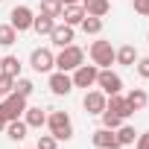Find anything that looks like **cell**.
Masks as SVG:
<instances>
[{
    "mask_svg": "<svg viewBox=\"0 0 149 149\" xmlns=\"http://www.w3.org/2000/svg\"><path fill=\"white\" fill-rule=\"evenodd\" d=\"M29 67H32L35 73H50V70L56 67V53H53L50 47H35L32 56H29Z\"/></svg>",
    "mask_w": 149,
    "mask_h": 149,
    "instance_id": "obj_6",
    "label": "cell"
},
{
    "mask_svg": "<svg viewBox=\"0 0 149 149\" xmlns=\"http://www.w3.org/2000/svg\"><path fill=\"white\" fill-rule=\"evenodd\" d=\"M12 91H15V94H21V97H29V94L35 91V85H32V79H24V76H18Z\"/></svg>",
    "mask_w": 149,
    "mask_h": 149,
    "instance_id": "obj_26",
    "label": "cell"
},
{
    "mask_svg": "<svg viewBox=\"0 0 149 149\" xmlns=\"http://www.w3.org/2000/svg\"><path fill=\"white\" fill-rule=\"evenodd\" d=\"M114 134H117V143H120V146H132V143L137 140V132H134L132 126H126V123H120V126L114 129Z\"/></svg>",
    "mask_w": 149,
    "mask_h": 149,
    "instance_id": "obj_22",
    "label": "cell"
},
{
    "mask_svg": "<svg viewBox=\"0 0 149 149\" xmlns=\"http://www.w3.org/2000/svg\"><path fill=\"white\" fill-rule=\"evenodd\" d=\"M0 3H3V0H0Z\"/></svg>",
    "mask_w": 149,
    "mask_h": 149,
    "instance_id": "obj_35",
    "label": "cell"
},
{
    "mask_svg": "<svg viewBox=\"0 0 149 149\" xmlns=\"http://www.w3.org/2000/svg\"><path fill=\"white\" fill-rule=\"evenodd\" d=\"M70 3H82V0H61V6H70Z\"/></svg>",
    "mask_w": 149,
    "mask_h": 149,
    "instance_id": "obj_33",
    "label": "cell"
},
{
    "mask_svg": "<svg viewBox=\"0 0 149 149\" xmlns=\"http://www.w3.org/2000/svg\"><path fill=\"white\" fill-rule=\"evenodd\" d=\"M21 58L18 56H3L0 58V73H6V76H12V79H18L21 76Z\"/></svg>",
    "mask_w": 149,
    "mask_h": 149,
    "instance_id": "obj_18",
    "label": "cell"
},
{
    "mask_svg": "<svg viewBox=\"0 0 149 149\" xmlns=\"http://www.w3.org/2000/svg\"><path fill=\"white\" fill-rule=\"evenodd\" d=\"M79 26H82V32H85V35H100V32H102V18H94V15H85Z\"/></svg>",
    "mask_w": 149,
    "mask_h": 149,
    "instance_id": "obj_23",
    "label": "cell"
},
{
    "mask_svg": "<svg viewBox=\"0 0 149 149\" xmlns=\"http://www.w3.org/2000/svg\"><path fill=\"white\" fill-rule=\"evenodd\" d=\"M126 102H129L134 111H143V108L149 105V94H146L143 88H132V91L126 94Z\"/></svg>",
    "mask_w": 149,
    "mask_h": 149,
    "instance_id": "obj_19",
    "label": "cell"
},
{
    "mask_svg": "<svg viewBox=\"0 0 149 149\" xmlns=\"http://www.w3.org/2000/svg\"><path fill=\"white\" fill-rule=\"evenodd\" d=\"M82 18H85L82 3H70V6H64V9H61V21H64V24H70V26H79V24H82Z\"/></svg>",
    "mask_w": 149,
    "mask_h": 149,
    "instance_id": "obj_17",
    "label": "cell"
},
{
    "mask_svg": "<svg viewBox=\"0 0 149 149\" xmlns=\"http://www.w3.org/2000/svg\"><path fill=\"white\" fill-rule=\"evenodd\" d=\"M24 111H26V97H21V94H15V91L0 100V117H3L6 123L24 117Z\"/></svg>",
    "mask_w": 149,
    "mask_h": 149,
    "instance_id": "obj_3",
    "label": "cell"
},
{
    "mask_svg": "<svg viewBox=\"0 0 149 149\" xmlns=\"http://www.w3.org/2000/svg\"><path fill=\"white\" fill-rule=\"evenodd\" d=\"M24 123L29 126V129H41V126H47V114H44V108L41 105H26V111H24Z\"/></svg>",
    "mask_w": 149,
    "mask_h": 149,
    "instance_id": "obj_15",
    "label": "cell"
},
{
    "mask_svg": "<svg viewBox=\"0 0 149 149\" xmlns=\"http://www.w3.org/2000/svg\"><path fill=\"white\" fill-rule=\"evenodd\" d=\"M82 9H85V15L105 18L111 12V0H82Z\"/></svg>",
    "mask_w": 149,
    "mask_h": 149,
    "instance_id": "obj_16",
    "label": "cell"
},
{
    "mask_svg": "<svg viewBox=\"0 0 149 149\" xmlns=\"http://www.w3.org/2000/svg\"><path fill=\"white\" fill-rule=\"evenodd\" d=\"M134 70H137V76H140V79H149V56L137 58V61H134Z\"/></svg>",
    "mask_w": 149,
    "mask_h": 149,
    "instance_id": "obj_29",
    "label": "cell"
},
{
    "mask_svg": "<svg viewBox=\"0 0 149 149\" xmlns=\"http://www.w3.org/2000/svg\"><path fill=\"white\" fill-rule=\"evenodd\" d=\"M47 38H50V44H53V47H58V50H61V47L73 44V38H76V29H73L70 24H64V21H61V24L56 21V26H53V32H50Z\"/></svg>",
    "mask_w": 149,
    "mask_h": 149,
    "instance_id": "obj_9",
    "label": "cell"
},
{
    "mask_svg": "<svg viewBox=\"0 0 149 149\" xmlns=\"http://www.w3.org/2000/svg\"><path fill=\"white\" fill-rule=\"evenodd\" d=\"M88 56H91V61L97 67H111L114 64V47H111V41H94L88 47Z\"/></svg>",
    "mask_w": 149,
    "mask_h": 149,
    "instance_id": "obj_5",
    "label": "cell"
},
{
    "mask_svg": "<svg viewBox=\"0 0 149 149\" xmlns=\"http://www.w3.org/2000/svg\"><path fill=\"white\" fill-rule=\"evenodd\" d=\"M18 41V29L12 24H0V47H12Z\"/></svg>",
    "mask_w": 149,
    "mask_h": 149,
    "instance_id": "obj_24",
    "label": "cell"
},
{
    "mask_svg": "<svg viewBox=\"0 0 149 149\" xmlns=\"http://www.w3.org/2000/svg\"><path fill=\"white\" fill-rule=\"evenodd\" d=\"M47 129L56 140H70L73 137V120L67 111H50L47 114Z\"/></svg>",
    "mask_w": 149,
    "mask_h": 149,
    "instance_id": "obj_2",
    "label": "cell"
},
{
    "mask_svg": "<svg viewBox=\"0 0 149 149\" xmlns=\"http://www.w3.org/2000/svg\"><path fill=\"white\" fill-rule=\"evenodd\" d=\"M61 0H41V15H50V18H61Z\"/></svg>",
    "mask_w": 149,
    "mask_h": 149,
    "instance_id": "obj_25",
    "label": "cell"
},
{
    "mask_svg": "<svg viewBox=\"0 0 149 149\" xmlns=\"http://www.w3.org/2000/svg\"><path fill=\"white\" fill-rule=\"evenodd\" d=\"M97 88H100L105 97L120 94V91H123V79H120V73H114L111 67H100V73H97Z\"/></svg>",
    "mask_w": 149,
    "mask_h": 149,
    "instance_id": "obj_4",
    "label": "cell"
},
{
    "mask_svg": "<svg viewBox=\"0 0 149 149\" xmlns=\"http://www.w3.org/2000/svg\"><path fill=\"white\" fill-rule=\"evenodd\" d=\"M97 73H100V67L97 64H79L76 70L70 73V79H73V88H94L97 85Z\"/></svg>",
    "mask_w": 149,
    "mask_h": 149,
    "instance_id": "obj_7",
    "label": "cell"
},
{
    "mask_svg": "<svg viewBox=\"0 0 149 149\" xmlns=\"http://www.w3.org/2000/svg\"><path fill=\"white\" fill-rule=\"evenodd\" d=\"M91 143L97 146V149H120V143H117V134H114V129H97L94 134H91Z\"/></svg>",
    "mask_w": 149,
    "mask_h": 149,
    "instance_id": "obj_12",
    "label": "cell"
},
{
    "mask_svg": "<svg viewBox=\"0 0 149 149\" xmlns=\"http://www.w3.org/2000/svg\"><path fill=\"white\" fill-rule=\"evenodd\" d=\"M26 132H29V126L24 123V117H18V120H9V123H6V137H9V140H24V137H26Z\"/></svg>",
    "mask_w": 149,
    "mask_h": 149,
    "instance_id": "obj_20",
    "label": "cell"
},
{
    "mask_svg": "<svg viewBox=\"0 0 149 149\" xmlns=\"http://www.w3.org/2000/svg\"><path fill=\"white\" fill-rule=\"evenodd\" d=\"M47 85H50V91L56 97H67L73 91V79H70V73H64V70H50Z\"/></svg>",
    "mask_w": 149,
    "mask_h": 149,
    "instance_id": "obj_8",
    "label": "cell"
},
{
    "mask_svg": "<svg viewBox=\"0 0 149 149\" xmlns=\"http://www.w3.org/2000/svg\"><path fill=\"white\" fill-rule=\"evenodd\" d=\"M100 117H102V126H105V129H117V126L123 123V120H120V117H117L114 111H108V108H105V111H102Z\"/></svg>",
    "mask_w": 149,
    "mask_h": 149,
    "instance_id": "obj_27",
    "label": "cell"
},
{
    "mask_svg": "<svg viewBox=\"0 0 149 149\" xmlns=\"http://www.w3.org/2000/svg\"><path fill=\"white\" fill-rule=\"evenodd\" d=\"M79 64H85V50L76 47V44H67L56 53V70H64V73H73Z\"/></svg>",
    "mask_w": 149,
    "mask_h": 149,
    "instance_id": "obj_1",
    "label": "cell"
},
{
    "mask_svg": "<svg viewBox=\"0 0 149 149\" xmlns=\"http://www.w3.org/2000/svg\"><path fill=\"white\" fill-rule=\"evenodd\" d=\"M132 6H134V12H137V15L149 18V0H132Z\"/></svg>",
    "mask_w": 149,
    "mask_h": 149,
    "instance_id": "obj_31",
    "label": "cell"
},
{
    "mask_svg": "<svg viewBox=\"0 0 149 149\" xmlns=\"http://www.w3.org/2000/svg\"><path fill=\"white\" fill-rule=\"evenodd\" d=\"M0 58H3V56H0Z\"/></svg>",
    "mask_w": 149,
    "mask_h": 149,
    "instance_id": "obj_36",
    "label": "cell"
},
{
    "mask_svg": "<svg viewBox=\"0 0 149 149\" xmlns=\"http://www.w3.org/2000/svg\"><path fill=\"white\" fill-rule=\"evenodd\" d=\"M35 149H58V140H56L53 134H38V143H35Z\"/></svg>",
    "mask_w": 149,
    "mask_h": 149,
    "instance_id": "obj_28",
    "label": "cell"
},
{
    "mask_svg": "<svg viewBox=\"0 0 149 149\" xmlns=\"http://www.w3.org/2000/svg\"><path fill=\"white\" fill-rule=\"evenodd\" d=\"M105 108H108V111H114L120 120H126V117H132V114H134V108L126 102V97H123V94H111V97L105 100Z\"/></svg>",
    "mask_w": 149,
    "mask_h": 149,
    "instance_id": "obj_13",
    "label": "cell"
},
{
    "mask_svg": "<svg viewBox=\"0 0 149 149\" xmlns=\"http://www.w3.org/2000/svg\"><path fill=\"white\" fill-rule=\"evenodd\" d=\"M32 18H35V12L29 9V6H15L12 12H9V24L18 29V32H26V29H32Z\"/></svg>",
    "mask_w": 149,
    "mask_h": 149,
    "instance_id": "obj_10",
    "label": "cell"
},
{
    "mask_svg": "<svg viewBox=\"0 0 149 149\" xmlns=\"http://www.w3.org/2000/svg\"><path fill=\"white\" fill-rule=\"evenodd\" d=\"M12 88H15V79H12V76H6V73H0V97L12 94Z\"/></svg>",
    "mask_w": 149,
    "mask_h": 149,
    "instance_id": "obj_30",
    "label": "cell"
},
{
    "mask_svg": "<svg viewBox=\"0 0 149 149\" xmlns=\"http://www.w3.org/2000/svg\"><path fill=\"white\" fill-rule=\"evenodd\" d=\"M53 26H56V18H50V15H41V12H38V15L32 18V29H35L38 35H50Z\"/></svg>",
    "mask_w": 149,
    "mask_h": 149,
    "instance_id": "obj_21",
    "label": "cell"
},
{
    "mask_svg": "<svg viewBox=\"0 0 149 149\" xmlns=\"http://www.w3.org/2000/svg\"><path fill=\"white\" fill-rule=\"evenodd\" d=\"M134 149H149V132L137 134V140H134Z\"/></svg>",
    "mask_w": 149,
    "mask_h": 149,
    "instance_id": "obj_32",
    "label": "cell"
},
{
    "mask_svg": "<svg viewBox=\"0 0 149 149\" xmlns=\"http://www.w3.org/2000/svg\"><path fill=\"white\" fill-rule=\"evenodd\" d=\"M140 56H137V50L132 47V44H123V47H117L114 50V64H123V67H134V61H137Z\"/></svg>",
    "mask_w": 149,
    "mask_h": 149,
    "instance_id": "obj_14",
    "label": "cell"
},
{
    "mask_svg": "<svg viewBox=\"0 0 149 149\" xmlns=\"http://www.w3.org/2000/svg\"><path fill=\"white\" fill-rule=\"evenodd\" d=\"M105 94L97 88V91H85V97H82V108L88 111V114H102L105 111Z\"/></svg>",
    "mask_w": 149,
    "mask_h": 149,
    "instance_id": "obj_11",
    "label": "cell"
},
{
    "mask_svg": "<svg viewBox=\"0 0 149 149\" xmlns=\"http://www.w3.org/2000/svg\"><path fill=\"white\" fill-rule=\"evenodd\" d=\"M0 132H6V120L3 117H0Z\"/></svg>",
    "mask_w": 149,
    "mask_h": 149,
    "instance_id": "obj_34",
    "label": "cell"
}]
</instances>
